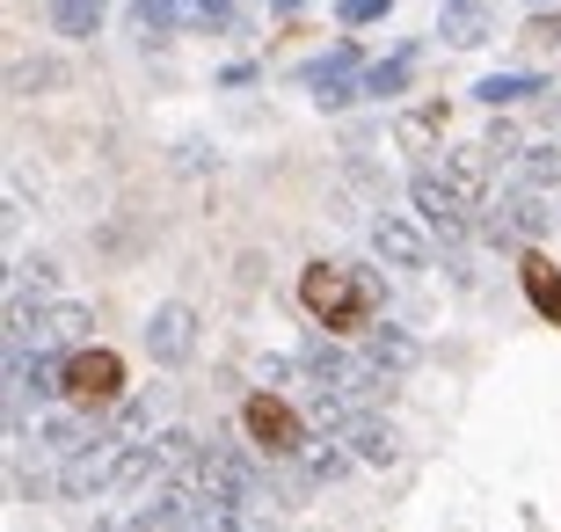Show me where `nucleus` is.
I'll list each match as a JSON object with an SVG mask.
<instances>
[{"label": "nucleus", "mask_w": 561, "mask_h": 532, "mask_svg": "<svg viewBox=\"0 0 561 532\" xmlns=\"http://www.w3.org/2000/svg\"><path fill=\"white\" fill-rule=\"evenodd\" d=\"M299 358H307V372H313V380H321L329 394H343L351 409H379V401H394V387H401V380H387V372H379L365 350L335 343L329 328H313Z\"/></svg>", "instance_id": "f257e3e1"}, {"label": "nucleus", "mask_w": 561, "mask_h": 532, "mask_svg": "<svg viewBox=\"0 0 561 532\" xmlns=\"http://www.w3.org/2000/svg\"><path fill=\"white\" fill-rule=\"evenodd\" d=\"M299 299H307L313 321H329V328H357L365 314H373L379 285H373V270H343V263H307V278H299ZM373 328V321H365Z\"/></svg>", "instance_id": "f03ea898"}, {"label": "nucleus", "mask_w": 561, "mask_h": 532, "mask_svg": "<svg viewBox=\"0 0 561 532\" xmlns=\"http://www.w3.org/2000/svg\"><path fill=\"white\" fill-rule=\"evenodd\" d=\"M409 205H416V219L431 226V241H437V248H453V256L481 234V212L467 205V197H459V190L445 183L437 168H416V176H409Z\"/></svg>", "instance_id": "7ed1b4c3"}, {"label": "nucleus", "mask_w": 561, "mask_h": 532, "mask_svg": "<svg viewBox=\"0 0 561 532\" xmlns=\"http://www.w3.org/2000/svg\"><path fill=\"white\" fill-rule=\"evenodd\" d=\"M554 234V205H547L540 190H525V183H511L503 197H489V212H481V241L489 248H533V241H547Z\"/></svg>", "instance_id": "20e7f679"}, {"label": "nucleus", "mask_w": 561, "mask_h": 532, "mask_svg": "<svg viewBox=\"0 0 561 532\" xmlns=\"http://www.w3.org/2000/svg\"><path fill=\"white\" fill-rule=\"evenodd\" d=\"M241 423H249V438H255V452L271 460V467H291L299 452H307V438H313V423L299 409H291L285 394H255L249 409H241Z\"/></svg>", "instance_id": "39448f33"}, {"label": "nucleus", "mask_w": 561, "mask_h": 532, "mask_svg": "<svg viewBox=\"0 0 561 532\" xmlns=\"http://www.w3.org/2000/svg\"><path fill=\"white\" fill-rule=\"evenodd\" d=\"M299 88H307L321 110H351V103H365V59H357V44H351V37H335L321 59L299 66Z\"/></svg>", "instance_id": "423d86ee"}, {"label": "nucleus", "mask_w": 561, "mask_h": 532, "mask_svg": "<svg viewBox=\"0 0 561 532\" xmlns=\"http://www.w3.org/2000/svg\"><path fill=\"white\" fill-rule=\"evenodd\" d=\"M66 401H81V409L110 416L117 401H125V358H117V350H103V343L73 350V358H66Z\"/></svg>", "instance_id": "0eeeda50"}, {"label": "nucleus", "mask_w": 561, "mask_h": 532, "mask_svg": "<svg viewBox=\"0 0 561 532\" xmlns=\"http://www.w3.org/2000/svg\"><path fill=\"white\" fill-rule=\"evenodd\" d=\"M146 358L161 372L197 358V307H190V299H161V307L146 314Z\"/></svg>", "instance_id": "6e6552de"}, {"label": "nucleus", "mask_w": 561, "mask_h": 532, "mask_svg": "<svg viewBox=\"0 0 561 532\" xmlns=\"http://www.w3.org/2000/svg\"><path fill=\"white\" fill-rule=\"evenodd\" d=\"M117 445H125V438H117V430H103V438H95L88 452H73V460H59V467H51V489H59L66 503H95V496L110 489Z\"/></svg>", "instance_id": "1a4fd4ad"}, {"label": "nucleus", "mask_w": 561, "mask_h": 532, "mask_svg": "<svg viewBox=\"0 0 561 532\" xmlns=\"http://www.w3.org/2000/svg\"><path fill=\"white\" fill-rule=\"evenodd\" d=\"M373 256L394 270H423L431 263V226L409 219V212H379L373 219Z\"/></svg>", "instance_id": "9d476101"}, {"label": "nucleus", "mask_w": 561, "mask_h": 532, "mask_svg": "<svg viewBox=\"0 0 561 532\" xmlns=\"http://www.w3.org/2000/svg\"><path fill=\"white\" fill-rule=\"evenodd\" d=\"M88 343H95V307H81V299H51L37 336H30V350H88Z\"/></svg>", "instance_id": "9b49d317"}, {"label": "nucleus", "mask_w": 561, "mask_h": 532, "mask_svg": "<svg viewBox=\"0 0 561 532\" xmlns=\"http://www.w3.org/2000/svg\"><path fill=\"white\" fill-rule=\"evenodd\" d=\"M357 350H365V358H373V365L387 372V380H409V372L423 365V343H416V336H409L401 321H373Z\"/></svg>", "instance_id": "f8f14e48"}, {"label": "nucleus", "mask_w": 561, "mask_h": 532, "mask_svg": "<svg viewBox=\"0 0 561 532\" xmlns=\"http://www.w3.org/2000/svg\"><path fill=\"white\" fill-rule=\"evenodd\" d=\"M489 168H496V154H489V146H445L437 176H445V183H453L474 212H489Z\"/></svg>", "instance_id": "ddd939ff"}, {"label": "nucleus", "mask_w": 561, "mask_h": 532, "mask_svg": "<svg viewBox=\"0 0 561 532\" xmlns=\"http://www.w3.org/2000/svg\"><path fill=\"white\" fill-rule=\"evenodd\" d=\"M343 445H351V460H365V467H394L401 460V438L379 409H357L351 423H343Z\"/></svg>", "instance_id": "4468645a"}, {"label": "nucleus", "mask_w": 561, "mask_h": 532, "mask_svg": "<svg viewBox=\"0 0 561 532\" xmlns=\"http://www.w3.org/2000/svg\"><path fill=\"white\" fill-rule=\"evenodd\" d=\"M540 95H554V81H547V73H518V66H511V73H481V81H474L481 110H518V103H540Z\"/></svg>", "instance_id": "2eb2a0df"}, {"label": "nucleus", "mask_w": 561, "mask_h": 532, "mask_svg": "<svg viewBox=\"0 0 561 532\" xmlns=\"http://www.w3.org/2000/svg\"><path fill=\"white\" fill-rule=\"evenodd\" d=\"M211 0H131V30H153V37H175V30H205Z\"/></svg>", "instance_id": "dca6fc26"}, {"label": "nucleus", "mask_w": 561, "mask_h": 532, "mask_svg": "<svg viewBox=\"0 0 561 532\" xmlns=\"http://www.w3.org/2000/svg\"><path fill=\"white\" fill-rule=\"evenodd\" d=\"M110 430H117V438H153V430H168V387L125 394V401L110 409Z\"/></svg>", "instance_id": "f3484780"}, {"label": "nucleus", "mask_w": 561, "mask_h": 532, "mask_svg": "<svg viewBox=\"0 0 561 532\" xmlns=\"http://www.w3.org/2000/svg\"><path fill=\"white\" fill-rule=\"evenodd\" d=\"M103 15H110V0H44V22H51V37H66V44H88L103 30Z\"/></svg>", "instance_id": "a211bd4d"}, {"label": "nucleus", "mask_w": 561, "mask_h": 532, "mask_svg": "<svg viewBox=\"0 0 561 532\" xmlns=\"http://www.w3.org/2000/svg\"><path fill=\"white\" fill-rule=\"evenodd\" d=\"M394 146H401V154H445V103L401 110V117H394Z\"/></svg>", "instance_id": "6ab92c4d"}, {"label": "nucleus", "mask_w": 561, "mask_h": 532, "mask_svg": "<svg viewBox=\"0 0 561 532\" xmlns=\"http://www.w3.org/2000/svg\"><path fill=\"white\" fill-rule=\"evenodd\" d=\"M437 37L453 44V52H474V44H489V8H481V0H453V8L437 15Z\"/></svg>", "instance_id": "aec40b11"}, {"label": "nucleus", "mask_w": 561, "mask_h": 532, "mask_svg": "<svg viewBox=\"0 0 561 532\" xmlns=\"http://www.w3.org/2000/svg\"><path fill=\"white\" fill-rule=\"evenodd\" d=\"M511 168H518V183H525V190L554 197V190H561V139H533Z\"/></svg>", "instance_id": "412c9836"}, {"label": "nucleus", "mask_w": 561, "mask_h": 532, "mask_svg": "<svg viewBox=\"0 0 561 532\" xmlns=\"http://www.w3.org/2000/svg\"><path fill=\"white\" fill-rule=\"evenodd\" d=\"M409 73H416V44H394V59L365 66V103H394L409 88Z\"/></svg>", "instance_id": "4be33fe9"}, {"label": "nucleus", "mask_w": 561, "mask_h": 532, "mask_svg": "<svg viewBox=\"0 0 561 532\" xmlns=\"http://www.w3.org/2000/svg\"><path fill=\"white\" fill-rule=\"evenodd\" d=\"M8 292L51 307V292H59V263H51V256H22V263H8Z\"/></svg>", "instance_id": "5701e85b"}, {"label": "nucleus", "mask_w": 561, "mask_h": 532, "mask_svg": "<svg viewBox=\"0 0 561 532\" xmlns=\"http://www.w3.org/2000/svg\"><path fill=\"white\" fill-rule=\"evenodd\" d=\"M518 270H525V292H533V307H540L547 321H561V285H554V270H547L540 256H525Z\"/></svg>", "instance_id": "b1692460"}, {"label": "nucleus", "mask_w": 561, "mask_h": 532, "mask_svg": "<svg viewBox=\"0 0 561 532\" xmlns=\"http://www.w3.org/2000/svg\"><path fill=\"white\" fill-rule=\"evenodd\" d=\"M51 81H59V73H51L44 59H22V52L8 59V95H15V103H30V95H37V88H51Z\"/></svg>", "instance_id": "393cba45"}, {"label": "nucleus", "mask_w": 561, "mask_h": 532, "mask_svg": "<svg viewBox=\"0 0 561 532\" xmlns=\"http://www.w3.org/2000/svg\"><path fill=\"white\" fill-rule=\"evenodd\" d=\"M481 146H489V154H496V161H518V154H525V146H533V139H525L518 124H511V110H496V124H489V132H481Z\"/></svg>", "instance_id": "a878e982"}, {"label": "nucleus", "mask_w": 561, "mask_h": 532, "mask_svg": "<svg viewBox=\"0 0 561 532\" xmlns=\"http://www.w3.org/2000/svg\"><path fill=\"white\" fill-rule=\"evenodd\" d=\"M387 15H394V0H335L343 30H365V22H387Z\"/></svg>", "instance_id": "bb28decb"}, {"label": "nucleus", "mask_w": 561, "mask_h": 532, "mask_svg": "<svg viewBox=\"0 0 561 532\" xmlns=\"http://www.w3.org/2000/svg\"><path fill=\"white\" fill-rule=\"evenodd\" d=\"M233 30H241V0H211V8H205V30H197V37H233Z\"/></svg>", "instance_id": "cd10ccee"}, {"label": "nucleus", "mask_w": 561, "mask_h": 532, "mask_svg": "<svg viewBox=\"0 0 561 532\" xmlns=\"http://www.w3.org/2000/svg\"><path fill=\"white\" fill-rule=\"evenodd\" d=\"M533 44H547V52H561V15L547 8V15H533V30H525Z\"/></svg>", "instance_id": "c85d7f7f"}, {"label": "nucleus", "mask_w": 561, "mask_h": 532, "mask_svg": "<svg viewBox=\"0 0 561 532\" xmlns=\"http://www.w3.org/2000/svg\"><path fill=\"white\" fill-rule=\"evenodd\" d=\"M263 8H277V15H299V8H307V0H263Z\"/></svg>", "instance_id": "c756f323"}, {"label": "nucleus", "mask_w": 561, "mask_h": 532, "mask_svg": "<svg viewBox=\"0 0 561 532\" xmlns=\"http://www.w3.org/2000/svg\"><path fill=\"white\" fill-rule=\"evenodd\" d=\"M547 8H554V0H533V15H547Z\"/></svg>", "instance_id": "7c9ffc66"}, {"label": "nucleus", "mask_w": 561, "mask_h": 532, "mask_svg": "<svg viewBox=\"0 0 561 532\" xmlns=\"http://www.w3.org/2000/svg\"><path fill=\"white\" fill-rule=\"evenodd\" d=\"M445 8H453V0H445Z\"/></svg>", "instance_id": "2f4dec72"}]
</instances>
